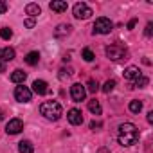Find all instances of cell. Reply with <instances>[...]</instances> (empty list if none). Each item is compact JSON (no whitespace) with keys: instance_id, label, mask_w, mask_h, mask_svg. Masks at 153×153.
I'll return each mask as SVG.
<instances>
[{"instance_id":"cell-10","label":"cell","mask_w":153,"mask_h":153,"mask_svg":"<svg viewBox=\"0 0 153 153\" xmlns=\"http://www.w3.org/2000/svg\"><path fill=\"white\" fill-rule=\"evenodd\" d=\"M33 92H34V94H38V96H45V94L49 92L47 83H45L43 79H36V81L33 83Z\"/></svg>"},{"instance_id":"cell-19","label":"cell","mask_w":153,"mask_h":153,"mask_svg":"<svg viewBox=\"0 0 153 153\" xmlns=\"http://www.w3.org/2000/svg\"><path fill=\"white\" fill-rule=\"evenodd\" d=\"M18 151L20 153H33L34 148H33L31 140H22V142H18Z\"/></svg>"},{"instance_id":"cell-7","label":"cell","mask_w":153,"mask_h":153,"mask_svg":"<svg viewBox=\"0 0 153 153\" xmlns=\"http://www.w3.org/2000/svg\"><path fill=\"white\" fill-rule=\"evenodd\" d=\"M85 96H87V90H85V87H83L81 83H74V85L70 87V97H72L76 103H81V101L85 99Z\"/></svg>"},{"instance_id":"cell-11","label":"cell","mask_w":153,"mask_h":153,"mask_svg":"<svg viewBox=\"0 0 153 153\" xmlns=\"http://www.w3.org/2000/svg\"><path fill=\"white\" fill-rule=\"evenodd\" d=\"M15 59V49L11 47H4V49H0V61H11Z\"/></svg>"},{"instance_id":"cell-29","label":"cell","mask_w":153,"mask_h":153,"mask_svg":"<svg viewBox=\"0 0 153 153\" xmlns=\"http://www.w3.org/2000/svg\"><path fill=\"white\" fill-rule=\"evenodd\" d=\"M7 11V4L6 2H0V15H4Z\"/></svg>"},{"instance_id":"cell-30","label":"cell","mask_w":153,"mask_h":153,"mask_svg":"<svg viewBox=\"0 0 153 153\" xmlns=\"http://www.w3.org/2000/svg\"><path fill=\"white\" fill-rule=\"evenodd\" d=\"M135 24H137V20H130V24H128V29H133V27H135Z\"/></svg>"},{"instance_id":"cell-17","label":"cell","mask_w":153,"mask_h":153,"mask_svg":"<svg viewBox=\"0 0 153 153\" xmlns=\"http://www.w3.org/2000/svg\"><path fill=\"white\" fill-rule=\"evenodd\" d=\"M38 61H40V54H38L36 51H33V52H29V54L25 56V63H27V65H31V67L38 65Z\"/></svg>"},{"instance_id":"cell-25","label":"cell","mask_w":153,"mask_h":153,"mask_svg":"<svg viewBox=\"0 0 153 153\" xmlns=\"http://www.w3.org/2000/svg\"><path fill=\"white\" fill-rule=\"evenodd\" d=\"M87 87H88V92H92V94H96V92L99 90V83H97L96 79H90Z\"/></svg>"},{"instance_id":"cell-16","label":"cell","mask_w":153,"mask_h":153,"mask_svg":"<svg viewBox=\"0 0 153 153\" xmlns=\"http://www.w3.org/2000/svg\"><path fill=\"white\" fill-rule=\"evenodd\" d=\"M25 13H27L31 18H34V16H38V15L42 13V9H40L38 4H27V6H25Z\"/></svg>"},{"instance_id":"cell-3","label":"cell","mask_w":153,"mask_h":153,"mask_svg":"<svg viewBox=\"0 0 153 153\" xmlns=\"http://www.w3.org/2000/svg\"><path fill=\"white\" fill-rule=\"evenodd\" d=\"M105 52H106V56H108L112 61H123V59H128V56H130L128 49H126L123 43H110V45L105 49Z\"/></svg>"},{"instance_id":"cell-21","label":"cell","mask_w":153,"mask_h":153,"mask_svg":"<svg viewBox=\"0 0 153 153\" xmlns=\"http://www.w3.org/2000/svg\"><path fill=\"white\" fill-rule=\"evenodd\" d=\"M148 83H149V79L146 78V76H139V78L133 81V87H135V88H142V87H146Z\"/></svg>"},{"instance_id":"cell-23","label":"cell","mask_w":153,"mask_h":153,"mask_svg":"<svg viewBox=\"0 0 153 153\" xmlns=\"http://www.w3.org/2000/svg\"><path fill=\"white\" fill-rule=\"evenodd\" d=\"M114 87H115V79H108V81L105 83V87H103V92H105V94H110V92L114 90Z\"/></svg>"},{"instance_id":"cell-33","label":"cell","mask_w":153,"mask_h":153,"mask_svg":"<svg viewBox=\"0 0 153 153\" xmlns=\"http://www.w3.org/2000/svg\"><path fill=\"white\" fill-rule=\"evenodd\" d=\"M0 72H6V63L0 61Z\"/></svg>"},{"instance_id":"cell-26","label":"cell","mask_w":153,"mask_h":153,"mask_svg":"<svg viewBox=\"0 0 153 153\" xmlns=\"http://www.w3.org/2000/svg\"><path fill=\"white\" fill-rule=\"evenodd\" d=\"M101 126H103L101 121H92V123H90V130H99Z\"/></svg>"},{"instance_id":"cell-1","label":"cell","mask_w":153,"mask_h":153,"mask_svg":"<svg viewBox=\"0 0 153 153\" xmlns=\"http://www.w3.org/2000/svg\"><path fill=\"white\" fill-rule=\"evenodd\" d=\"M117 140L121 146H133L139 140V130L133 123H123L117 130Z\"/></svg>"},{"instance_id":"cell-6","label":"cell","mask_w":153,"mask_h":153,"mask_svg":"<svg viewBox=\"0 0 153 153\" xmlns=\"http://www.w3.org/2000/svg\"><path fill=\"white\" fill-rule=\"evenodd\" d=\"M31 97H33V92H31V88H29V87L20 85V87H16V88H15V99H16L18 103H29V101H31Z\"/></svg>"},{"instance_id":"cell-20","label":"cell","mask_w":153,"mask_h":153,"mask_svg":"<svg viewBox=\"0 0 153 153\" xmlns=\"http://www.w3.org/2000/svg\"><path fill=\"white\" fill-rule=\"evenodd\" d=\"M128 108H130V112H133V114H139V112L142 110V103H140L139 99H133V101H130Z\"/></svg>"},{"instance_id":"cell-2","label":"cell","mask_w":153,"mask_h":153,"mask_svg":"<svg viewBox=\"0 0 153 153\" xmlns=\"http://www.w3.org/2000/svg\"><path fill=\"white\" fill-rule=\"evenodd\" d=\"M40 112H42V115L45 117V119H49V121H58L59 117H61V105L58 103V101H45V103H42V106H40Z\"/></svg>"},{"instance_id":"cell-8","label":"cell","mask_w":153,"mask_h":153,"mask_svg":"<svg viewBox=\"0 0 153 153\" xmlns=\"http://www.w3.org/2000/svg\"><path fill=\"white\" fill-rule=\"evenodd\" d=\"M67 119H68V123H70L72 126L83 124V114H81V110H78V108H70V110L67 112Z\"/></svg>"},{"instance_id":"cell-28","label":"cell","mask_w":153,"mask_h":153,"mask_svg":"<svg viewBox=\"0 0 153 153\" xmlns=\"http://www.w3.org/2000/svg\"><path fill=\"white\" fill-rule=\"evenodd\" d=\"M151 29H153V24L149 22V24L146 25V31H144V34H146V36H151Z\"/></svg>"},{"instance_id":"cell-22","label":"cell","mask_w":153,"mask_h":153,"mask_svg":"<svg viewBox=\"0 0 153 153\" xmlns=\"http://www.w3.org/2000/svg\"><path fill=\"white\" fill-rule=\"evenodd\" d=\"M81 56H83V59L85 61H94V52L90 51V49H83V52H81Z\"/></svg>"},{"instance_id":"cell-9","label":"cell","mask_w":153,"mask_h":153,"mask_svg":"<svg viewBox=\"0 0 153 153\" xmlns=\"http://www.w3.org/2000/svg\"><path fill=\"white\" fill-rule=\"evenodd\" d=\"M22 130H24L22 119H11V121L7 123V126H6V131H7L9 135H16V133H20Z\"/></svg>"},{"instance_id":"cell-12","label":"cell","mask_w":153,"mask_h":153,"mask_svg":"<svg viewBox=\"0 0 153 153\" xmlns=\"http://www.w3.org/2000/svg\"><path fill=\"white\" fill-rule=\"evenodd\" d=\"M70 33H72V25L61 24V25H58V29L54 31V36H56V38H63V36H68Z\"/></svg>"},{"instance_id":"cell-24","label":"cell","mask_w":153,"mask_h":153,"mask_svg":"<svg viewBox=\"0 0 153 153\" xmlns=\"http://www.w3.org/2000/svg\"><path fill=\"white\" fill-rule=\"evenodd\" d=\"M13 36V31L9 29V27H2L0 29V38H4V40H9Z\"/></svg>"},{"instance_id":"cell-27","label":"cell","mask_w":153,"mask_h":153,"mask_svg":"<svg viewBox=\"0 0 153 153\" xmlns=\"http://www.w3.org/2000/svg\"><path fill=\"white\" fill-rule=\"evenodd\" d=\"M25 27L33 29V27H34V18H27V20H25Z\"/></svg>"},{"instance_id":"cell-34","label":"cell","mask_w":153,"mask_h":153,"mask_svg":"<svg viewBox=\"0 0 153 153\" xmlns=\"http://www.w3.org/2000/svg\"><path fill=\"white\" fill-rule=\"evenodd\" d=\"M4 119V114H2V110H0V121H2Z\"/></svg>"},{"instance_id":"cell-31","label":"cell","mask_w":153,"mask_h":153,"mask_svg":"<svg viewBox=\"0 0 153 153\" xmlns=\"http://www.w3.org/2000/svg\"><path fill=\"white\" fill-rule=\"evenodd\" d=\"M97 153H110V149H108V148H99Z\"/></svg>"},{"instance_id":"cell-5","label":"cell","mask_w":153,"mask_h":153,"mask_svg":"<svg viewBox=\"0 0 153 153\" xmlns=\"http://www.w3.org/2000/svg\"><path fill=\"white\" fill-rule=\"evenodd\" d=\"M72 13H74V16L78 18V20H87V18H90V15H94L92 9H90L85 2H78V4L74 6Z\"/></svg>"},{"instance_id":"cell-18","label":"cell","mask_w":153,"mask_h":153,"mask_svg":"<svg viewBox=\"0 0 153 153\" xmlns=\"http://www.w3.org/2000/svg\"><path fill=\"white\" fill-rule=\"evenodd\" d=\"M88 110H90L94 115H101V112H103V108H101V105H99V101H97V99L88 101Z\"/></svg>"},{"instance_id":"cell-4","label":"cell","mask_w":153,"mask_h":153,"mask_svg":"<svg viewBox=\"0 0 153 153\" xmlns=\"http://www.w3.org/2000/svg\"><path fill=\"white\" fill-rule=\"evenodd\" d=\"M112 29H114V24L110 22V18L101 16L94 22V34H110Z\"/></svg>"},{"instance_id":"cell-15","label":"cell","mask_w":153,"mask_h":153,"mask_svg":"<svg viewBox=\"0 0 153 153\" xmlns=\"http://www.w3.org/2000/svg\"><path fill=\"white\" fill-rule=\"evenodd\" d=\"M51 9L56 13H63V11H67V2H63V0H52Z\"/></svg>"},{"instance_id":"cell-13","label":"cell","mask_w":153,"mask_h":153,"mask_svg":"<svg viewBox=\"0 0 153 153\" xmlns=\"http://www.w3.org/2000/svg\"><path fill=\"white\" fill-rule=\"evenodd\" d=\"M140 76V70H139V67H128V68H124V78L126 79H131V81H135L137 78Z\"/></svg>"},{"instance_id":"cell-32","label":"cell","mask_w":153,"mask_h":153,"mask_svg":"<svg viewBox=\"0 0 153 153\" xmlns=\"http://www.w3.org/2000/svg\"><path fill=\"white\" fill-rule=\"evenodd\" d=\"M148 123H149V124L153 123V112H149V114H148Z\"/></svg>"},{"instance_id":"cell-14","label":"cell","mask_w":153,"mask_h":153,"mask_svg":"<svg viewBox=\"0 0 153 153\" xmlns=\"http://www.w3.org/2000/svg\"><path fill=\"white\" fill-rule=\"evenodd\" d=\"M25 78H27V74H25L24 70H20V68H18V70H15V72L11 74V81H13V83H18V85H20V83L24 85Z\"/></svg>"}]
</instances>
